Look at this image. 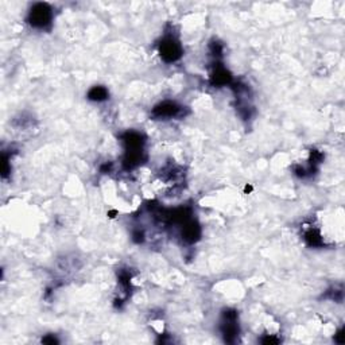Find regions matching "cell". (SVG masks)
Here are the masks:
<instances>
[{"label": "cell", "mask_w": 345, "mask_h": 345, "mask_svg": "<svg viewBox=\"0 0 345 345\" xmlns=\"http://www.w3.org/2000/svg\"><path fill=\"white\" fill-rule=\"evenodd\" d=\"M278 341L279 340H278V339H275V337L267 336L266 339H263V340H262V343H263V344H277Z\"/></svg>", "instance_id": "cell-9"}, {"label": "cell", "mask_w": 345, "mask_h": 345, "mask_svg": "<svg viewBox=\"0 0 345 345\" xmlns=\"http://www.w3.org/2000/svg\"><path fill=\"white\" fill-rule=\"evenodd\" d=\"M42 343H45V344H57L58 340H57L54 336H49V337H45V339H42Z\"/></svg>", "instance_id": "cell-10"}, {"label": "cell", "mask_w": 345, "mask_h": 345, "mask_svg": "<svg viewBox=\"0 0 345 345\" xmlns=\"http://www.w3.org/2000/svg\"><path fill=\"white\" fill-rule=\"evenodd\" d=\"M181 114V107L172 101H164L154 108L153 115L158 119H170L177 118Z\"/></svg>", "instance_id": "cell-4"}, {"label": "cell", "mask_w": 345, "mask_h": 345, "mask_svg": "<svg viewBox=\"0 0 345 345\" xmlns=\"http://www.w3.org/2000/svg\"><path fill=\"white\" fill-rule=\"evenodd\" d=\"M305 239H306V243L310 247H320V245H323V239L320 236V233L317 231H314V229H310L309 232H306Z\"/></svg>", "instance_id": "cell-8"}, {"label": "cell", "mask_w": 345, "mask_h": 345, "mask_svg": "<svg viewBox=\"0 0 345 345\" xmlns=\"http://www.w3.org/2000/svg\"><path fill=\"white\" fill-rule=\"evenodd\" d=\"M231 73L224 68H216L210 76V82L214 86H224L231 82Z\"/></svg>", "instance_id": "cell-6"}, {"label": "cell", "mask_w": 345, "mask_h": 345, "mask_svg": "<svg viewBox=\"0 0 345 345\" xmlns=\"http://www.w3.org/2000/svg\"><path fill=\"white\" fill-rule=\"evenodd\" d=\"M201 236L200 225L194 221H186L185 227L182 229V237L187 243H195Z\"/></svg>", "instance_id": "cell-5"}, {"label": "cell", "mask_w": 345, "mask_h": 345, "mask_svg": "<svg viewBox=\"0 0 345 345\" xmlns=\"http://www.w3.org/2000/svg\"><path fill=\"white\" fill-rule=\"evenodd\" d=\"M51 18H53V12L50 5L46 3H36L30 9L27 20L32 27L45 28L51 23Z\"/></svg>", "instance_id": "cell-1"}, {"label": "cell", "mask_w": 345, "mask_h": 345, "mask_svg": "<svg viewBox=\"0 0 345 345\" xmlns=\"http://www.w3.org/2000/svg\"><path fill=\"white\" fill-rule=\"evenodd\" d=\"M343 337H344V335H343V329H341V331L336 335V337H335V340H336V343H339V344H343V343H344Z\"/></svg>", "instance_id": "cell-11"}, {"label": "cell", "mask_w": 345, "mask_h": 345, "mask_svg": "<svg viewBox=\"0 0 345 345\" xmlns=\"http://www.w3.org/2000/svg\"><path fill=\"white\" fill-rule=\"evenodd\" d=\"M159 54L165 62H174V61L181 58L182 46L179 45L177 39L169 36L159 43Z\"/></svg>", "instance_id": "cell-2"}, {"label": "cell", "mask_w": 345, "mask_h": 345, "mask_svg": "<svg viewBox=\"0 0 345 345\" xmlns=\"http://www.w3.org/2000/svg\"><path fill=\"white\" fill-rule=\"evenodd\" d=\"M108 91L104 86H93L91 91L88 92V99L92 101H104L108 99Z\"/></svg>", "instance_id": "cell-7"}, {"label": "cell", "mask_w": 345, "mask_h": 345, "mask_svg": "<svg viewBox=\"0 0 345 345\" xmlns=\"http://www.w3.org/2000/svg\"><path fill=\"white\" fill-rule=\"evenodd\" d=\"M221 332L227 343H233L239 333L237 327V313L235 310H225L223 313V324H221Z\"/></svg>", "instance_id": "cell-3"}]
</instances>
